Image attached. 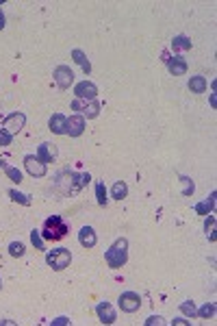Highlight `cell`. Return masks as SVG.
<instances>
[{"label": "cell", "instance_id": "10", "mask_svg": "<svg viewBox=\"0 0 217 326\" xmlns=\"http://www.w3.org/2000/svg\"><path fill=\"white\" fill-rule=\"evenodd\" d=\"M24 124H26V115L20 113V111H15V113H11V115L4 117L2 128L9 130L11 135H15V133H20V130L24 128Z\"/></svg>", "mask_w": 217, "mask_h": 326}, {"label": "cell", "instance_id": "13", "mask_svg": "<svg viewBox=\"0 0 217 326\" xmlns=\"http://www.w3.org/2000/svg\"><path fill=\"white\" fill-rule=\"evenodd\" d=\"M78 241H81L83 248H94L98 244V235H96V230L92 226H83L81 233H78Z\"/></svg>", "mask_w": 217, "mask_h": 326}, {"label": "cell", "instance_id": "27", "mask_svg": "<svg viewBox=\"0 0 217 326\" xmlns=\"http://www.w3.org/2000/svg\"><path fill=\"white\" fill-rule=\"evenodd\" d=\"M180 185H183V196H187V198H189V196H194V192H196V185H194V181L189 179V176H180Z\"/></svg>", "mask_w": 217, "mask_h": 326}, {"label": "cell", "instance_id": "29", "mask_svg": "<svg viewBox=\"0 0 217 326\" xmlns=\"http://www.w3.org/2000/svg\"><path fill=\"white\" fill-rule=\"evenodd\" d=\"M4 174H7V179L9 181H13V183H22V172L13 168V165H4Z\"/></svg>", "mask_w": 217, "mask_h": 326}, {"label": "cell", "instance_id": "24", "mask_svg": "<svg viewBox=\"0 0 217 326\" xmlns=\"http://www.w3.org/2000/svg\"><path fill=\"white\" fill-rule=\"evenodd\" d=\"M180 313L187 318H198V307H196V302H191V300H185V302H180Z\"/></svg>", "mask_w": 217, "mask_h": 326}, {"label": "cell", "instance_id": "6", "mask_svg": "<svg viewBox=\"0 0 217 326\" xmlns=\"http://www.w3.org/2000/svg\"><path fill=\"white\" fill-rule=\"evenodd\" d=\"M52 79L57 83V87H61V90H70L74 85V72L70 70V65H57L52 72Z\"/></svg>", "mask_w": 217, "mask_h": 326}, {"label": "cell", "instance_id": "22", "mask_svg": "<svg viewBox=\"0 0 217 326\" xmlns=\"http://www.w3.org/2000/svg\"><path fill=\"white\" fill-rule=\"evenodd\" d=\"M96 200H98V205H100V207H107V203H108L105 181H98V183H96Z\"/></svg>", "mask_w": 217, "mask_h": 326}, {"label": "cell", "instance_id": "26", "mask_svg": "<svg viewBox=\"0 0 217 326\" xmlns=\"http://www.w3.org/2000/svg\"><path fill=\"white\" fill-rule=\"evenodd\" d=\"M204 233H207L209 241H215V216L209 213L207 216V222H204Z\"/></svg>", "mask_w": 217, "mask_h": 326}, {"label": "cell", "instance_id": "18", "mask_svg": "<svg viewBox=\"0 0 217 326\" xmlns=\"http://www.w3.org/2000/svg\"><path fill=\"white\" fill-rule=\"evenodd\" d=\"M207 87H209V83H207V79H204L202 74H196V76H191V79H189L191 94H204V92H207Z\"/></svg>", "mask_w": 217, "mask_h": 326}, {"label": "cell", "instance_id": "7", "mask_svg": "<svg viewBox=\"0 0 217 326\" xmlns=\"http://www.w3.org/2000/svg\"><path fill=\"white\" fill-rule=\"evenodd\" d=\"M24 168H26V172L31 176H35V179H41V176H46V172H48V165L44 161H39L35 155L24 157Z\"/></svg>", "mask_w": 217, "mask_h": 326}, {"label": "cell", "instance_id": "31", "mask_svg": "<svg viewBox=\"0 0 217 326\" xmlns=\"http://www.w3.org/2000/svg\"><path fill=\"white\" fill-rule=\"evenodd\" d=\"M11 141H13V135H11L9 130L0 128V146H2V148H7V146H11Z\"/></svg>", "mask_w": 217, "mask_h": 326}, {"label": "cell", "instance_id": "5", "mask_svg": "<svg viewBox=\"0 0 217 326\" xmlns=\"http://www.w3.org/2000/svg\"><path fill=\"white\" fill-rule=\"evenodd\" d=\"M117 305L124 313H135V311H139V307H141V296L137 292H124V294H119Z\"/></svg>", "mask_w": 217, "mask_h": 326}, {"label": "cell", "instance_id": "3", "mask_svg": "<svg viewBox=\"0 0 217 326\" xmlns=\"http://www.w3.org/2000/svg\"><path fill=\"white\" fill-rule=\"evenodd\" d=\"M46 263L50 265L54 272H63L65 268H70L72 263V252L68 248H54V250L46 252Z\"/></svg>", "mask_w": 217, "mask_h": 326}, {"label": "cell", "instance_id": "21", "mask_svg": "<svg viewBox=\"0 0 217 326\" xmlns=\"http://www.w3.org/2000/svg\"><path fill=\"white\" fill-rule=\"evenodd\" d=\"M172 48L174 50H180V52L191 50V39L187 37V35H176V37L172 39Z\"/></svg>", "mask_w": 217, "mask_h": 326}, {"label": "cell", "instance_id": "25", "mask_svg": "<svg viewBox=\"0 0 217 326\" xmlns=\"http://www.w3.org/2000/svg\"><path fill=\"white\" fill-rule=\"evenodd\" d=\"M9 198L13 200V203H20L24 207H28L31 205V196L28 194H22V192H17V189H9Z\"/></svg>", "mask_w": 217, "mask_h": 326}, {"label": "cell", "instance_id": "37", "mask_svg": "<svg viewBox=\"0 0 217 326\" xmlns=\"http://www.w3.org/2000/svg\"><path fill=\"white\" fill-rule=\"evenodd\" d=\"M0 289H2V281H0Z\"/></svg>", "mask_w": 217, "mask_h": 326}, {"label": "cell", "instance_id": "36", "mask_svg": "<svg viewBox=\"0 0 217 326\" xmlns=\"http://www.w3.org/2000/svg\"><path fill=\"white\" fill-rule=\"evenodd\" d=\"M4 165H7V161H4V159H0V168H4Z\"/></svg>", "mask_w": 217, "mask_h": 326}, {"label": "cell", "instance_id": "20", "mask_svg": "<svg viewBox=\"0 0 217 326\" xmlns=\"http://www.w3.org/2000/svg\"><path fill=\"white\" fill-rule=\"evenodd\" d=\"M126 196H128V185H126L124 181H115L111 187V198L115 200H124Z\"/></svg>", "mask_w": 217, "mask_h": 326}, {"label": "cell", "instance_id": "32", "mask_svg": "<svg viewBox=\"0 0 217 326\" xmlns=\"http://www.w3.org/2000/svg\"><path fill=\"white\" fill-rule=\"evenodd\" d=\"M143 324H146V326H154V324H156V326H161V324H165V320H163L161 316H150Z\"/></svg>", "mask_w": 217, "mask_h": 326}, {"label": "cell", "instance_id": "28", "mask_svg": "<svg viewBox=\"0 0 217 326\" xmlns=\"http://www.w3.org/2000/svg\"><path fill=\"white\" fill-rule=\"evenodd\" d=\"M24 252H26V246L22 244V241H11L9 244V254L11 257H24Z\"/></svg>", "mask_w": 217, "mask_h": 326}, {"label": "cell", "instance_id": "33", "mask_svg": "<svg viewBox=\"0 0 217 326\" xmlns=\"http://www.w3.org/2000/svg\"><path fill=\"white\" fill-rule=\"evenodd\" d=\"M72 322H70V318H65V316H61V318H57V320H52L50 322V326H70Z\"/></svg>", "mask_w": 217, "mask_h": 326}, {"label": "cell", "instance_id": "15", "mask_svg": "<svg viewBox=\"0 0 217 326\" xmlns=\"http://www.w3.org/2000/svg\"><path fill=\"white\" fill-rule=\"evenodd\" d=\"M215 198H217V194H215V192H211V196H209V198H204L202 203H198V205L194 207L198 216L207 217L209 213H213V209H215Z\"/></svg>", "mask_w": 217, "mask_h": 326}, {"label": "cell", "instance_id": "19", "mask_svg": "<svg viewBox=\"0 0 217 326\" xmlns=\"http://www.w3.org/2000/svg\"><path fill=\"white\" fill-rule=\"evenodd\" d=\"M70 179L74 181V185H72V192H78V189H83L85 185H89V181H92V176L87 174V172H81V174H76V172H72Z\"/></svg>", "mask_w": 217, "mask_h": 326}, {"label": "cell", "instance_id": "34", "mask_svg": "<svg viewBox=\"0 0 217 326\" xmlns=\"http://www.w3.org/2000/svg\"><path fill=\"white\" fill-rule=\"evenodd\" d=\"M191 322L189 320H185V318H176V320H172V326H189Z\"/></svg>", "mask_w": 217, "mask_h": 326}, {"label": "cell", "instance_id": "16", "mask_svg": "<svg viewBox=\"0 0 217 326\" xmlns=\"http://www.w3.org/2000/svg\"><path fill=\"white\" fill-rule=\"evenodd\" d=\"M65 120H68V117L63 113H54L50 120H48V126H50L54 135H65Z\"/></svg>", "mask_w": 217, "mask_h": 326}, {"label": "cell", "instance_id": "23", "mask_svg": "<svg viewBox=\"0 0 217 326\" xmlns=\"http://www.w3.org/2000/svg\"><path fill=\"white\" fill-rule=\"evenodd\" d=\"M215 311H217L215 302H204L200 309H198V318H202V320H211V318L215 316Z\"/></svg>", "mask_w": 217, "mask_h": 326}, {"label": "cell", "instance_id": "17", "mask_svg": "<svg viewBox=\"0 0 217 326\" xmlns=\"http://www.w3.org/2000/svg\"><path fill=\"white\" fill-rule=\"evenodd\" d=\"M72 59H74V63H76L85 74L92 72V63H89V59H87V55H85L83 50H78V48L72 50Z\"/></svg>", "mask_w": 217, "mask_h": 326}, {"label": "cell", "instance_id": "14", "mask_svg": "<svg viewBox=\"0 0 217 326\" xmlns=\"http://www.w3.org/2000/svg\"><path fill=\"white\" fill-rule=\"evenodd\" d=\"M35 157H37L39 161H44V163H52L54 159H57V148H54L52 144H41L37 148V152H35Z\"/></svg>", "mask_w": 217, "mask_h": 326}, {"label": "cell", "instance_id": "1", "mask_svg": "<svg viewBox=\"0 0 217 326\" xmlns=\"http://www.w3.org/2000/svg\"><path fill=\"white\" fill-rule=\"evenodd\" d=\"M105 261L111 270L124 268L126 261H128V239H126V237H117V239L113 241V246L105 252Z\"/></svg>", "mask_w": 217, "mask_h": 326}, {"label": "cell", "instance_id": "35", "mask_svg": "<svg viewBox=\"0 0 217 326\" xmlns=\"http://www.w3.org/2000/svg\"><path fill=\"white\" fill-rule=\"evenodd\" d=\"M4 24H7V17H4L2 9H0V31H2V28H4Z\"/></svg>", "mask_w": 217, "mask_h": 326}, {"label": "cell", "instance_id": "9", "mask_svg": "<svg viewBox=\"0 0 217 326\" xmlns=\"http://www.w3.org/2000/svg\"><path fill=\"white\" fill-rule=\"evenodd\" d=\"M85 133V117L83 115H70L65 120V135L70 137H81Z\"/></svg>", "mask_w": 217, "mask_h": 326}, {"label": "cell", "instance_id": "8", "mask_svg": "<svg viewBox=\"0 0 217 326\" xmlns=\"http://www.w3.org/2000/svg\"><path fill=\"white\" fill-rule=\"evenodd\" d=\"M74 96L78 100H96V96H98V87H96L92 81H81L74 85Z\"/></svg>", "mask_w": 217, "mask_h": 326}, {"label": "cell", "instance_id": "4", "mask_svg": "<svg viewBox=\"0 0 217 326\" xmlns=\"http://www.w3.org/2000/svg\"><path fill=\"white\" fill-rule=\"evenodd\" d=\"M72 111H78V115L87 117V120H94V117H98L100 113V103L98 100H72Z\"/></svg>", "mask_w": 217, "mask_h": 326}, {"label": "cell", "instance_id": "11", "mask_svg": "<svg viewBox=\"0 0 217 326\" xmlns=\"http://www.w3.org/2000/svg\"><path fill=\"white\" fill-rule=\"evenodd\" d=\"M96 313H98V320L102 324H113L117 320V316H115V309H113V305L111 302H98L96 305Z\"/></svg>", "mask_w": 217, "mask_h": 326}, {"label": "cell", "instance_id": "30", "mask_svg": "<svg viewBox=\"0 0 217 326\" xmlns=\"http://www.w3.org/2000/svg\"><path fill=\"white\" fill-rule=\"evenodd\" d=\"M31 241H33V246L37 248V250H44V248H46L44 237H41V230H37V228L31 230Z\"/></svg>", "mask_w": 217, "mask_h": 326}, {"label": "cell", "instance_id": "12", "mask_svg": "<svg viewBox=\"0 0 217 326\" xmlns=\"http://www.w3.org/2000/svg\"><path fill=\"white\" fill-rule=\"evenodd\" d=\"M165 63H167V70H170V74H174V76H185L187 74V68H189L183 57H170Z\"/></svg>", "mask_w": 217, "mask_h": 326}, {"label": "cell", "instance_id": "2", "mask_svg": "<svg viewBox=\"0 0 217 326\" xmlns=\"http://www.w3.org/2000/svg\"><path fill=\"white\" fill-rule=\"evenodd\" d=\"M68 230H70V224L65 222L61 216H50V217H48V220L44 222V230H41V237H44V241H46V239L59 241V239H63V237L68 235Z\"/></svg>", "mask_w": 217, "mask_h": 326}]
</instances>
